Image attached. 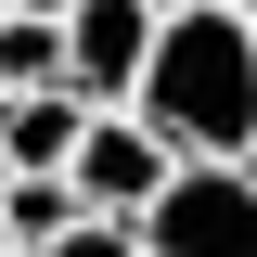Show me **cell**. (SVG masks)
<instances>
[{
  "label": "cell",
  "mask_w": 257,
  "mask_h": 257,
  "mask_svg": "<svg viewBox=\"0 0 257 257\" xmlns=\"http://www.w3.org/2000/svg\"><path fill=\"white\" fill-rule=\"evenodd\" d=\"M128 103H142L180 155H244L257 142V13L244 0H180L155 26V64H142Z\"/></svg>",
  "instance_id": "6da1fadb"
},
{
  "label": "cell",
  "mask_w": 257,
  "mask_h": 257,
  "mask_svg": "<svg viewBox=\"0 0 257 257\" xmlns=\"http://www.w3.org/2000/svg\"><path fill=\"white\" fill-rule=\"evenodd\" d=\"M155 257H257V155H180L167 193L142 206Z\"/></svg>",
  "instance_id": "7a4b0ae2"
},
{
  "label": "cell",
  "mask_w": 257,
  "mask_h": 257,
  "mask_svg": "<svg viewBox=\"0 0 257 257\" xmlns=\"http://www.w3.org/2000/svg\"><path fill=\"white\" fill-rule=\"evenodd\" d=\"M64 167H77L90 206H128V219H142V206L167 193V167H180V142H167L142 103H90V128H77V155H64Z\"/></svg>",
  "instance_id": "3957f363"
},
{
  "label": "cell",
  "mask_w": 257,
  "mask_h": 257,
  "mask_svg": "<svg viewBox=\"0 0 257 257\" xmlns=\"http://www.w3.org/2000/svg\"><path fill=\"white\" fill-rule=\"evenodd\" d=\"M155 26H167V0H64V77L90 103H128L155 64Z\"/></svg>",
  "instance_id": "277c9868"
},
{
  "label": "cell",
  "mask_w": 257,
  "mask_h": 257,
  "mask_svg": "<svg viewBox=\"0 0 257 257\" xmlns=\"http://www.w3.org/2000/svg\"><path fill=\"white\" fill-rule=\"evenodd\" d=\"M77 128H90V90L77 77H26V90H0V167H64Z\"/></svg>",
  "instance_id": "5b68a950"
},
{
  "label": "cell",
  "mask_w": 257,
  "mask_h": 257,
  "mask_svg": "<svg viewBox=\"0 0 257 257\" xmlns=\"http://www.w3.org/2000/svg\"><path fill=\"white\" fill-rule=\"evenodd\" d=\"M26 77H64V13H0V90H26Z\"/></svg>",
  "instance_id": "8992f818"
},
{
  "label": "cell",
  "mask_w": 257,
  "mask_h": 257,
  "mask_svg": "<svg viewBox=\"0 0 257 257\" xmlns=\"http://www.w3.org/2000/svg\"><path fill=\"white\" fill-rule=\"evenodd\" d=\"M52 257H155V244H142V219H128V206H77V219L52 231Z\"/></svg>",
  "instance_id": "52a82bcc"
},
{
  "label": "cell",
  "mask_w": 257,
  "mask_h": 257,
  "mask_svg": "<svg viewBox=\"0 0 257 257\" xmlns=\"http://www.w3.org/2000/svg\"><path fill=\"white\" fill-rule=\"evenodd\" d=\"M0 257H39V244H13V231H0Z\"/></svg>",
  "instance_id": "ba28073f"
},
{
  "label": "cell",
  "mask_w": 257,
  "mask_h": 257,
  "mask_svg": "<svg viewBox=\"0 0 257 257\" xmlns=\"http://www.w3.org/2000/svg\"><path fill=\"white\" fill-rule=\"evenodd\" d=\"M0 180H13V167H0Z\"/></svg>",
  "instance_id": "9c48e42d"
},
{
  "label": "cell",
  "mask_w": 257,
  "mask_h": 257,
  "mask_svg": "<svg viewBox=\"0 0 257 257\" xmlns=\"http://www.w3.org/2000/svg\"><path fill=\"white\" fill-rule=\"evenodd\" d=\"M0 13H13V0H0Z\"/></svg>",
  "instance_id": "30bf717a"
},
{
  "label": "cell",
  "mask_w": 257,
  "mask_h": 257,
  "mask_svg": "<svg viewBox=\"0 0 257 257\" xmlns=\"http://www.w3.org/2000/svg\"><path fill=\"white\" fill-rule=\"evenodd\" d=\"M167 13H180V0H167Z\"/></svg>",
  "instance_id": "8fae6325"
},
{
  "label": "cell",
  "mask_w": 257,
  "mask_h": 257,
  "mask_svg": "<svg viewBox=\"0 0 257 257\" xmlns=\"http://www.w3.org/2000/svg\"><path fill=\"white\" fill-rule=\"evenodd\" d=\"M244 155H257V142H244Z\"/></svg>",
  "instance_id": "7c38bea8"
},
{
  "label": "cell",
  "mask_w": 257,
  "mask_h": 257,
  "mask_svg": "<svg viewBox=\"0 0 257 257\" xmlns=\"http://www.w3.org/2000/svg\"><path fill=\"white\" fill-rule=\"evenodd\" d=\"M244 13H257V0H244Z\"/></svg>",
  "instance_id": "4fadbf2b"
}]
</instances>
